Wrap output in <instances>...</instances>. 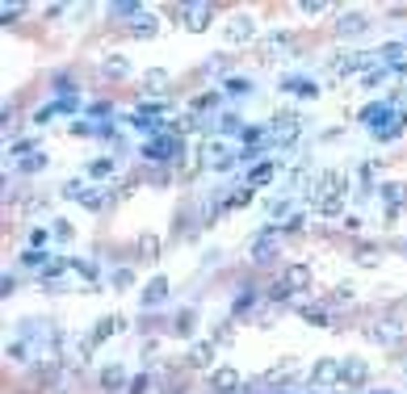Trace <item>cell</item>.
Wrapping results in <instances>:
<instances>
[{
  "instance_id": "cell-42",
  "label": "cell",
  "mask_w": 407,
  "mask_h": 394,
  "mask_svg": "<svg viewBox=\"0 0 407 394\" xmlns=\"http://www.w3.org/2000/svg\"><path fill=\"white\" fill-rule=\"evenodd\" d=\"M151 390H156L151 373H139V377H130V390H126V394H151Z\"/></svg>"
},
{
  "instance_id": "cell-53",
  "label": "cell",
  "mask_w": 407,
  "mask_h": 394,
  "mask_svg": "<svg viewBox=\"0 0 407 394\" xmlns=\"http://www.w3.org/2000/svg\"><path fill=\"white\" fill-rule=\"evenodd\" d=\"M0 294L13 298V294H17V277H5V281H0Z\"/></svg>"
},
{
  "instance_id": "cell-41",
  "label": "cell",
  "mask_w": 407,
  "mask_h": 394,
  "mask_svg": "<svg viewBox=\"0 0 407 394\" xmlns=\"http://www.w3.org/2000/svg\"><path fill=\"white\" fill-rule=\"evenodd\" d=\"M231 97H248L252 92V80H244V76H227V84H223Z\"/></svg>"
},
{
  "instance_id": "cell-21",
  "label": "cell",
  "mask_w": 407,
  "mask_h": 394,
  "mask_svg": "<svg viewBox=\"0 0 407 394\" xmlns=\"http://www.w3.org/2000/svg\"><path fill=\"white\" fill-rule=\"evenodd\" d=\"M130 38H139V42H147V38H156L160 34V17L156 13H143L139 21H130V30H126Z\"/></svg>"
},
{
  "instance_id": "cell-16",
  "label": "cell",
  "mask_w": 407,
  "mask_h": 394,
  "mask_svg": "<svg viewBox=\"0 0 407 394\" xmlns=\"http://www.w3.org/2000/svg\"><path fill=\"white\" fill-rule=\"evenodd\" d=\"M298 130H302V122H298L294 114H286V118H273L269 139H273V143H294V139H298Z\"/></svg>"
},
{
  "instance_id": "cell-46",
  "label": "cell",
  "mask_w": 407,
  "mask_h": 394,
  "mask_svg": "<svg viewBox=\"0 0 407 394\" xmlns=\"http://www.w3.org/2000/svg\"><path fill=\"white\" fill-rule=\"evenodd\" d=\"M135 286V268H114V290H130Z\"/></svg>"
},
{
  "instance_id": "cell-10",
  "label": "cell",
  "mask_w": 407,
  "mask_h": 394,
  "mask_svg": "<svg viewBox=\"0 0 407 394\" xmlns=\"http://www.w3.org/2000/svg\"><path fill=\"white\" fill-rule=\"evenodd\" d=\"M336 193H348L344 168H324V173L315 177V197H336Z\"/></svg>"
},
{
  "instance_id": "cell-23",
  "label": "cell",
  "mask_w": 407,
  "mask_h": 394,
  "mask_svg": "<svg viewBox=\"0 0 407 394\" xmlns=\"http://www.w3.org/2000/svg\"><path fill=\"white\" fill-rule=\"evenodd\" d=\"M101 390H130V377H126V369L122 365H106V369H101Z\"/></svg>"
},
{
  "instance_id": "cell-15",
  "label": "cell",
  "mask_w": 407,
  "mask_h": 394,
  "mask_svg": "<svg viewBox=\"0 0 407 394\" xmlns=\"http://www.w3.org/2000/svg\"><path fill=\"white\" fill-rule=\"evenodd\" d=\"M164 298H168V277H151L147 286H143V294H139L143 311H151V306H160Z\"/></svg>"
},
{
  "instance_id": "cell-29",
  "label": "cell",
  "mask_w": 407,
  "mask_h": 394,
  "mask_svg": "<svg viewBox=\"0 0 407 394\" xmlns=\"http://www.w3.org/2000/svg\"><path fill=\"white\" fill-rule=\"evenodd\" d=\"M378 189H382V201H386L390 210H399V206L407 201V185H403V181H382Z\"/></svg>"
},
{
  "instance_id": "cell-20",
  "label": "cell",
  "mask_w": 407,
  "mask_h": 394,
  "mask_svg": "<svg viewBox=\"0 0 407 394\" xmlns=\"http://www.w3.org/2000/svg\"><path fill=\"white\" fill-rule=\"evenodd\" d=\"M290 46H294V34H290V30H273V34L261 42L265 59H277V55H281V50H290Z\"/></svg>"
},
{
  "instance_id": "cell-24",
  "label": "cell",
  "mask_w": 407,
  "mask_h": 394,
  "mask_svg": "<svg viewBox=\"0 0 407 394\" xmlns=\"http://www.w3.org/2000/svg\"><path fill=\"white\" fill-rule=\"evenodd\" d=\"M273 181H277V164H273V159L257 164V168L248 173V185H252V189H265V185H273Z\"/></svg>"
},
{
  "instance_id": "cell-12",
  "label": "cell",
  "mask_w": 407,
  "mask_h": 394,
  "mask_svg": "<svg viewBox=\"0 0 407 394\" xmlns=\"http://www.w3.org/2000/svg\"><path fill=\"white\" fill-rule=\"evenodd\" d=\"M118 331H126V319H122V315H106V319H97V327L88 331V344L97 348V344H106V340H114Z\"/></svg>"
},
{
  "instance_id": "cell-26",
  "label": "cell",
  "mask_w": 407,
  "mask_h": 394,
  "mask_svg": "<svg viewBox=\"0 0 407 394\" xmlns=\"http://www.w3.org/2000/svg\"><path fill=\"white\" fill-rule=\"evenodd\" d=\"M168 84H172V76H168L164 68H147V72H143V88H147V92L160 97V92H168Z\"/></svg>"
},
{
  "instance_id": "cell-43",
  "label": "cell",
  "mask_w": 407,
  "mask_h": 394,
  "mask_svg": "<svg viewBox=\"0 0 407 394\" xmlns=\"http://www.w3.org/2000/svg\"><path fill=\"white\" fill-rule=\"evenodd\" d=\"M353 298H357V286H353V281H340L332 290V302H353Z\"/></svg>"
},
{
  "instance_id": "cell-2",
  "label": "cell",
  "mask_w": 407,
  "mask_h": 394,
  "mask_svg": "<svg viewBox=\"0 0 407 394\" xmlns=\"http://www.w3.org/2000/svg\"><path fill=\"white\" fill-rule=\"evenodd\" d=\"M340 369H344V361H336V357H319V361L311 365V390H319V394H336V386H340Z\"/></svg>"
},
{
  "instance_id": "cell-47",
  "label": "cell",
  "mask_w": 407,
  "mask_h": 394,
  "mask_svg": "<svg viewBox=\"0 0 407 394\" xmlns=\"http://www.w3.org/2000/svg\"><path fill=\"white\" fill-rule=\"evenodd\" d=\"M219 101H223V92H219V88H215V92H201V97H193V109H215Z\"/></svg>"
},
{
  "instance_id": "cell-55",
  "label": "cell",
  "mask_w": 407,
  "mask_h": 394,
  "mask_svg": "<svg viewBox=\"0 0 407 394\" xmlns=\"http://www.w3.org/2000/svg\"><path fill=\"white\" fill-rule=\"evenodd\" d=\"M286 206H290L286 197H273V201H269V218H277V214H286Z\"/></svg>"
},
{
  "instance_id": "cell-34",
  "label": "cell",
  "mask_w": 407,
  "mask_h": 394,
  "mask_svg": "<svg viewBox=\"0 0 407 394\" xmlns=\"http://www.w3.org/2000/svg\"><path fill=\"white\" fill-rule=\"evenodd\" d=\"M101 72H106L110 80H122V76L130 72V63H126V55H110V59L101 63Z\"/></svg>"
},
{
  "instance_id": "cell-1",
  "label": "cell",
  "mask_w": 407,
  "mask_h": 394,
  "mask_svg": "<svg viewBox=\"0 0 407 394\" xmlns=\"http://www.w3.org/2000/svg\"><path fill=\"white\" fill-rule=\"evenodd\" d=\"M147 164H168V159H177V155H185V139H177V135H156V139H147L143 143V151H139Z\"/></svg>"
},
{
  "instance_id": "cell-58",
  "label": "cell",
  "mask_w": 407,
  "mask_h": 394,
  "mask_svg": "<svg viewBox=\"0 0 407 394\" xmlns=\"http://www.w3.org/2000/svg\"><path fill=\"white\" fill-rule=\"evenodd\" d=\"M72 135H76V139H80V135H92V126H88V122H72Z\"/></svg>"
},
{
  "instance_id": "cell-8",
  "label": "cell",
  "mask_w": 407,
  "mask_h": 394,
  "mask_svg": "<svg viewBox=\"0 0 407 394\" xmlns=\"http://www.w3.org/2000/svg\"><path fill=\"white\" fill-rule=\"evenodd\" d=\"M311 281H315V273H311V264H302V260H294V264L281 268V286H286V294L311 290Z\"/></svg>"
},
{
  "instance_id": "cell-9",
  "label": "cell",
  "mask_w": 407,
  "mask_h": 394,
  "mask_svg": "<svg viewBox=\"0 0 407 394\" xmlns=\"http://www.w3.org/2000/svg\"><path fill=\"white\" fill-rule=\"evenodd\" d=\"M210 390L215 394H239L244 390V373L235 365H219V369H210Z\"/></svg>"
},
{
  "instance_id": "cell-35",
  "label": "cell",
  "mask_w": 407,
  "mask_h": 394,
  "mask_svg": "<svg viewBox=\"0 0 407 394\" xmlns=\"http://www.w3.org/2000/svg\"><path fill=\"white\" fill-rule=\"evenodd\" d=\"M252 306H257V290L244 286V294H235V302H231V319H239V315L252 311Z\"/></svg>"
},
{
  "instance_id": "cell-40",
  "label": "cell",
  "mask_w": 407,
  "mask_h": 394,
  "mask_svg": "<svg viewBox=\"0 0 407 394\" xmlns=\"http://www.w3.org/2000/svg\"><path fill=\"white\" fill-rule=\"evenodd\" d=\"M353 260H357L361 268H378V264H382V256H378V248H357V256H353Z\"/></svg>"
},
{
  "instance_id": "cell-18",
  "label": "cell",
  "mask_w": 407,
  "mask_h": 394,
  "mask_svg": "<svg viewBox=\"0 0 407 394\" xmlns=\"http://www.w3.org/2000/svg\"><path fill=\"white\" fill-rule=\"evenodd\" d=\"M395 114H390V101H374V105H366L361 109V122L370 126V130H378V126H386Z\"/></svg>"
},
{
  "instance_id": "cell-49",
  "label": "cell",
  "mask_w": 407,
  "mask_h": 394,
  "mask_svg": "<svg viewBox=\"0 0 407 394\" xmlns=\"http://www.w3.org/2000/svg\"><path fill=\"white\" fill-rule=\"evenodd\" d=\"M307 227V214H290V222H281V235H290V231H302Z\"/></svg>"
},
{
  "instance_id": "cell-33",
  "label": "cell",
  "mask_w": 407,
  "mask_h": 394,
  "mask_svg": "<svg viewBox=\"0 0 407 394\" xmlns=\"http://www.w3.org/2000/svg\"><path fill=\"white\" fill-rule=\"evenodd\" d=\"M252 197H257V189H252V185H239V189L223 201V210H244V206H252Z\"/></svg>"
},
{
  "instance_id": "cell-32",
  "label": "cell",
  "mask_w": 407,
  "mask_h": 394,
  "mask_svg": "<svg viewBox=\"0 0 407 394\" xmlns=\"http://www.w3.org/2000/svg\"><path fill=\"white\" fill-rule=\"evenodd\" d=\"M281 92H294V97H319V80H302V76H294V80L281 84Z\"/></svg>"
},
{
  "instance_id": "cell-28",
  "label": "cell",
  "mask_w": 407,
  "mask_h": 394,
  "mask_svg": "<svg viewBox=\"0 0 407 394\" xmlns=\"http://www.w3.org/2000/svg\"><path fill=\"white\" fill-rule=\"evenodd\" d=\"M21 177H34V173H42V168H50V155L46 151H34V155H26V159H17L13 164Z\"/></svg>"
},
{
  "instance_id": "cell-44",
  "label": "cell",
  "mask_w": 407,
  "mask_h": 394,
  "mask_svg": "<svg viewBox=\"0 0 407 394\" xmlns=\"http://www.w3.org/2000/svg\"><path fill=\"white\" fill-rule=\"evenodd\" d=\"M210 340H215V344H231V340H235V319H227V323L210 335Z\"/></svg>"
},
{
  "instance_id": "cell-27",
  "label": "cell",
  "mask_w": 407,
  "mask_h": 394,
  "mask_svg": "<svg viewBox=\"0 0 407 394\" xmlns=\"http://www.w3.org/2000/svg\"><path fill=\"white\" fill-rule=\"evenodd\" d=\"M80 206H84V210H92V214H97V210H106V206H114V189L97 185V189H88V193H84V201H80Z\"/></svg>"
},
{
  "instance_id": "cell-7",
  "label": "cell",
  "mask_w": 407,
  "mask_h": 394,
  "mask_svg": "<svg viewBox=\"0 0 407 394\" xmlns=\"http://www.w3.org/2000/svg\"><path fill=\"white\" fill-rule=\"evenodd\" d=\"M197 155H201V164H206L210 173H227V168L235 164V155L227 151V143H223V139H206Z\"/></svg>"
},
{
  "instance_id": "cell-36",
  "label": "cell",
  "mask_w": 407,
  "mask_h": 394,
  "mask_svg": "<svg viewBox=\"0 0 407 394\" xmlns=\"http://www.w3.org/2000/svg\"><path fill=\"white\" fill-rule=\"evenodd\" d=\"M88 177H92V181H106V177H114V155H101V159H92V164H88Z\"/></svg>"
},
{
  "instance_id": "cell-56",
  "label": "cell",
  "mask_w": 407,
  "mask_h": 394,
  "mask_svg": "<svg viewBox=\"0 0 407 394\" xmlns=\"http://www.w3.org/2000/svg\"><path fill=\"white\" fill-rule=\"evenodd\" d=\"M340 227H344V231H353V235H357V231H361V218H357V214H348V218L340 222Z\"/></svg>"
},
{
  "instance_id": "cell-31",
  "label": "cell",
  "mask_w": 407,
  "mask_h": 394,
  "mask_svg": "<svg viewBox=\"0 0 407 394\" xmlns=\"http://www.w3.org/2000/svg\"><path fill=\"white\" fill-rule=\"evenodd\" d=\"M403 130H407V118L399 114V118H390L386 126H378V130H374V139H378V143H395V139H403Z\"/></svg>"
},
{
  "instance_id": "cell-25",
  "label": "cell",
  "mask_w": 407,
  "mask_h": 394,
  "mask_svg": "<svg viewBox=\"0 0 407 394\" xmlns=\"http://www.w3.org/2000/svg\"><path fill=\"white\" fill-rule=\"evenodd\" d=\"M160 252H164V235H156V231L139 235V256L143 260H160Z\"/></svg>"
},
{
  "instance_id": "cell-54",
  "label": "cell",
  "mask_w": 407,
  "mask_h": 394,
  "mask_svg": "<svg viewBox=\"0 0 407 394\" xmlns=\"http://www.w3.org/2000/svg\"><path fill=\"white\" fill-rule=\"evenodd\" d=\"M223 130H227V135H231V130H239V135H244V126H239V118H235V114H223Z\"/></svg>"
},
{
  "instance_id": "cell-13",
  "label": "cell",
  "mask_w": 407,
  "mask_h": 394,
  "mask_svg": "<svg viewBox=\"0 0 407 394\" xmlns=\"http://www.w3.org/2000/svg\"><path fill=\"white\" fill-rule=\"evenodd\" d=\"M215 353H219V344H215V340H197V344L189 348L185 365H189V369H219V365H215Z\"/></svg>"
},
{
  "instance_id": "cell-30",
  "label": "cell",
  "mask_w": 407,
  "mask_h": 394,
  "mask_svg": "<svg viewBox=\"0 0 407 394\" xmlns=\"http://www.w3.org/2000/svg\"><path fill=\"white\" fill-rule=\"evenodd\" d=\"M193 323H197V315H193V306H185V311L172 319V327H168V331L177 335V340H189V335H193Z\"/></svg>"
},
{
  "instance_id": "cell-39",
  "label": "cell",
  "mask_w": 407,
  "mask_h": 394,
  "mask_svg": "<svg viewBox=\"0 0 407 394\" xmlns=\"http://www.w3.org/2000/svg\"><path fill=\"white\" fill-rule=\"evenodd\" d=\"M21 264H26V268H46V264H50V256H46V252H38V248H26V252H21Z\"/></svg>"
},
{
  "instance_id": "cell-48",
  "label": "cell",
  "mask_w": 407,
  "mask_h": 394,
  "mask_svg": "<svg viewBox=\"0 0 407 394\" xmlns=\"http://www.w3.org/2000/svg\"><path fill=\"white\" fill-rule=\"evenodd\" d=\"M298 9H302V17H324V13H328V5H324V0H302Z\"/></svg>"
},
{
  "instance_id": "cell-45",
  "label": "cell",
  "mask_w": 407,
  "mask_h": 394,
  "mask_svg": "<svg viewBox=\"0 0 407 394\" xmlns=\"http://www.w3.org/2000/svg\"><path fill=\"white\" fill-rule=\"evenodd\" d=\"M26 13V5H9V0H5V5H0V21H5V26H13L17 17Z\"/></svg>"
},
{
  "instance_id": "cell-52",
  "label": "cell",
  "mask_w": 407,
  "mask_h": 394,
  "mask_svg": "<svg viewBox=\"0 0 407 394\" xmlns=\"http://www.w3.org/2000/svg\"><path fill=\"white\" fill-rule=\"evenodd\" d=\"M46 239H50V231H46V227H34V231H30V248H38V252H42V244H46Z\"/></svg>"
},
{
  "instance_id": "cell-50",
  "label": "cell",
  "mask_w": 407,
  "mask_h": 394,
  "mask_svg": "<svg viewBox=\"0 0 407 394\" xmlns=\"http://www.w3.org/2000/svg\"><path fill=\"white\" fill-rule=\"evenodd\" d=\"M386 76H390V68H374V72H366V88H378Z\"/></svg>"
},
{
  "instance_id": "cell-22",
  "label": "cell",
  "mask_w": 407,
  "mask_h": 394,
  "mask_svg": "<svg viewBox=\"0 0 407 394\" xmlns=\"http://www.w3.org/2000/svg\"><path fill=\"white\" fill-rule=\"evenodd\" d=\"M298 315H302V323H311V327H332V311L319 306V302H302Z\"/></svg>"
},
{
  "instance_id": "cell-17",
  "label": "cell",
  "mask_w": 407,
  "mask_h": 394,
  "mask_svg": "<svg viewBox=\"0 0 407 394\" xmlns=\"http://www.w3.org/2000/svg\"><path fill=\"white\" fill-rule=\"evenodd\" d=\"M366 30H370L366 13H340V21H336V38H357Z\"/></svg>"
},
{
  "instance_id": "cell-3",
  "label": "cell",
  "mask_w": 407,
  "mask_h": 394,
  "mask_svg": "<svg viewBox=\"0 0 407 394\" xmlns=\"http://www.w3.org/2000/svg\"><path fill=\"white\" fill-rule=\"evenodd\" d=\"M215 21V5L210 0H189V5H181V26L189 34H206Z\"/></svg>"
},
{
  "instance_id": "cell-37",
  "label": "cell",
  "mask_w": 407,
  "mask_h": 394,
  "mask_svg": "<svg viewBox=\"0 0 407 394\" xmlns=\"http://www.w3.org/2000/svg\"><path fill=\"white\" fill-rule=\"evenodd\" d=\"M114 17H118V21H122V17H135V21H139V17H143V5H135V0H122V5H110V21H114Z\"/></svg>"
},
{
  "instance_id": "cell-38",
  "label": "cell",
  "mask_w": 407,
  "mask_h": 394,
  "mask_svg": "<svg viewBox=\"0 0 407 394\" xmlns=\"http://www.w3.org/2000/svg\"><path fill=\"white\" fill-rule=\"evenodd\" d=\"M5 361H9V365H26V361H30V357H26V340H9V344H5Z\"/></svg>"
},
{
  "instance_id": "cell-4",
  "label": "cell",
  "mask_w": 407,
  "mask_h": 394,
  "mask_svg": "<svg viewBox=\"0 0 407 394\" xmlns=\"http://www.w3.org/2000/svg\"><path fill=\"white\" fill-rule=\"evenodd\" d=\"M223 42H227V46H248V42H257V17H252V13H235V17L223 26Z\"/></svg>"
},
{
  "instance_id": "cell-6",
  "label": "cell",
  "mask_w": 407,
  "mask_h": 394,
  "mask_svg": "<svg viewBox=\"0 0 407 394\" xmlns=\"http://www.w3.org/2000/svg\"><path fill=\"white\" fill-rule=\"evenodd\" d=\"M403 335H407L403 319H374V323H366V340L370 344H399Z\"/></svg>"
},
{
  "instance_id": "cell-57",
  "label": "cell",
  "mask_w": 407,
  "mask_h": 394,
  "mask_svg": "<svg viewBox=\"0 0 407 394\" xmlns=\"http://www.w3.org/2000/svg\"><path fill=\"white\" fill-rule=\"evenodd\" d=\"M55 235H59V239H72V227H68L63 218H55Z\"/></svg>"
},
{
  "instance_id": "cell-14",
  "label": "cell",
  "mask_w": 407,
  "mask_h": 394,
  "mask_svg": "<svg viewBox=\"0 0 407 394\" xmlns=\"http://www.w3.org/2000/svg\"><path fill=\"white\" fill-rule=\"evenodd\" d=\"M370 63H378V59H374V50H357V55H344V59H336V63H332V72L344 80V76H353V72L370 68Z\"/></svg>"
},
{
  "instance_id": "cell-11",
  "label": "cell",
  "mask_w": 407,
  "mask_h": 394,
  "mask_svg": "<svg viewBox=\"0 0 407 394\" xmlns=\"http://www.w3.org/2000/svg\"><path fill=\"white\" fill-rule=\"evenodd\" d=\"M366 382H370V361H366V357H348L344 369H340V386L357 390V386H366Z\"/></svg>"
},
{
  "instance_id": "cell-59",
  "label": "cell",
  "mask_w": 407,
  "mask_h": 394,
  "mask_svg": "<svg viewBox=\"0 0 407 394\" xmlns=\"http://www.w3.org/2000/svg\"><path fill=\"white\" fill-rule=\"evenodd\" d=\"M164 394H185V386H181V382H168V386H164Z\"/></svg>"
},
{
  "instance_id": "cell-19",
  "label": "cell",
  "mask_w": 407,
  "mask_h": 394,
  "mask_svg": "<svg viewBox=\"0 0 407 394\" xmlns=\"http://www.w3.org/2000/svg\"><path fill=\"white\" fill-rule=\"evenodd\" d=\"M315 214H319V218H332V222H344V218H348V210H344V193H336V197H319V201H315Z\"/></svg>"
},
{
  "instance_id": "cell-51",
  "label": "cell",
  "mask_w": 407,
  "mask_h": 394,
  "mask_svg": "<svg viewBox=\"0 0 407 394\" xmlns=\"http://www.w3.org/2000/svg\"><path fill=\"white\" fill-rule=\"evenodd\" d=\"M34 151H38V147H34V139H21V143H13V147H9V155H21V159H26V155H34Z\"/></svg>"
},
{
  "instance_id": "cell-5",
  "label": "cell",
  "mask_w": 407,
  "mask_h": 394,
  "mask_svg": "<svg viewBox=\"0 0 407 394\" xmlns=\"http://www.w3.org/2000/svg\"><path fill=\"white\" fill-rule=\"evenodd\" d=\"M248 256H252V264H273V260L281 256V231H277V227H269V231H261L257 239H252V248H248Z\"/></svg>"
}]
</instances>
